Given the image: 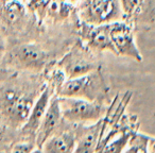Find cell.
<instances>
[{"label": "cell", "mask_w": 155, "mask_h": 153, "mask_svg": "<svg viewBox=\"0 0 155 153\" xmlns=\"http://www.w3.org/2000/svg\"><path fill=\"white\" fill-rule=\"evenodd\" d=\"M37 73L24 72L8 79L0 86V115L13 128H21L26 122L35 100L46 83Z\"/></svg>", "instance_id": "obj_1"}, {"label": "cell", "mask_w": 155, "mask_h": 153, "mask_svg": "<svg viewBox=\"0 0 155 153\" xmlns=\"http://www.w3.org/2000/svg\"><path fill=\"white\" fill-rule=\"evenodd\" d=\"M39 27L25 0H0V30L9 44L33 39L30 34Z\"/></svg>", "instance_id": "obj_2"}, {"label": "cell", "mask_w": 155, "mask_h": 153, "mask_svg": "<svg viewBox=\"0 0 155 153\" xmlns=\"http://www.w3.org/2000/svg\"><path fill=\"white\" fill-rule=\"evenodd\" d=\"M2 62L16 71L39 73L53 63L52 54L34 39L15 42L8 45Z\"/></svg>", "instance_id": "obj_3"}, {"label": "cell", "mask_w": 155, "mask_h": 153, "mask_svg": "<svg viewBox=\"0 0 155 153\" xmlns=\"http://www.w3.org/2000/svg\"><path fill=\"white\" fill-rule=\"evenodd\" d=\"M55 95L58 97L80 98L101 104L110 101L108 87L100 67L84 75L65 80Z\"/></svg>", "instance_id": "obj_4"}, {"label": "cell", "mask_w": 155, "mask_h": 153, "mask_svg": "<svg viewBox=\"0 0 155 153\" xmlns=\"http://www.w3.org/2000/svg\"><path fill=\"white\" fill-rule=\"evenodd\" d=\"M78 19L88 25H110L123 19L120 0H79Z\"/></svg>", "instance_id": "obj_5"}, {"label": "cell", "mask_w": 155, "mask_h": 153, "mask_svg": "<svg viewBox=\"0 0 155 153\" xmlns=\"http://www.w3.org/2000/svg\"><path fill=\"white\" fill-rule=\"evenodd\" d=\"M61 114L64 120L71 123L98 122L106 115L105 104L88 101L80 98L58 97Z\"/></svg>", "instance_id": "obj_6"}, {"label": "cell", "mask_w": 155, "mask_h": 153, "mask_svg": "<svg viewBox=\"0 0 155 153\" xmlns=\"http://www.w3.org/2000/svg\"><path fill=\"white\" fill-rule=\"evenodd\" d=\"M56 67L63 71L66 80L78 78L99 68L96 54L85 47L80 39L56 63Z\"/></svg>", "instance_id": "obj_7"}, {"label": "cell", "mask_w": 155, "mask_h": 153, "mask_svg": "<svg viewBox=\"0 0 155 153\" xmlns=\"http://www.w3.org/2000/svg\"><path fill=\"white\" fill-rule=\"evenodd\" d=\"M110 38L116 55L141 62L142 55L135 39V29L125 20L110 24Z\"/></svg>", "instance_id": "obj_8"}, {"label": "cell", "mask_w": 155, "mask_h": 153, "mask_svg": "<svg viewBox=\"0 0 155 153\" xmlns=\"http://www.w3.org/2000/svg\"><path fill=\"white\" fill-rule=\"evenodd\" d=\"M123 20L137 29L155 28V0H120Z\"/></svg>", "instance_id": "obj_9"}, {"label": "cell", "mask_w": 155, "mask_h": 153, "mask_svg": "<svg viewBox=\"0 0 155 153\" xmlns=\"http://www.w3.org/2000/svg\"><path fill=\"white\" fill-rule=\"evenodd\" d=\"M78 33L83 45L95 54L103 53V52H110L115 54L110 38V25L94 26L79 22Z\"/></svg>", "instance_id": "obj_10"}, {"label": "cell", "mask_w": 155, "mask_h": 153, "mask_svg": "<svg viewBox=\"0 0 155 153\" xmlns=\"http://www.w3.org/2000/svg\"><path fill=\"white\" fill-rule=\"evenodd\" d=\"M54 93H55V91H54L53 87L46 82L45 87L41 91V94L38 95L37 99L35 100L34 104H33L32 108H31L30 114H29L26 122L20 128L21 133L24 135L35 137L39 125H41V120H43L44 116H45L46 112H47L50 101H51L52 97L55 95Z\"/></svg>", "instance_id": "obj_11"}, {"label": "cell", "mask_w": 155, "mask_h": 153, "mask_svg": "<svg viewBox=\"0 0 155 153\" xmlns=\"http://www.w3.org/2000/svg\"><path fill=\"white\" fill-rule=\"evenodd\" d=\"M62 121L63 117L58 105V98L54 95L35 135V145L37 148H41L46 140L58 131Z\"/></svg>", "instance_id": "obj_12"}, {"label": "cell", "mask_w": 155, "mask_h": 153, "mask_svg": "<svg viewBox=\"0 0 155 153\" xmlns=\"http://www.w3.org/2000/svg\"><path fill=\"white\" fill-rule=\"evenodd\" d=\"M102 129V119L91 127H85L77 136L73 153H96Z\"/></svg>", "instance_id": "obj_13"}, {"label": "cell", "mask_w": 155, "mask_h": 153, "mask_svg": "<svg viewBox=\"0 0 155 153\" xmlns=\"http://www.w3.org/2000/svg\"><path fill=\"white\" fill-rule=\"evenodd\" d=\"M77 135L71 131H61L49 137L41 147L44 153H73Z\"/></svg>", "instance_id": "obj_14"}, {"label": "cell", "mask_w": 155, "mask_h": 153, "mask_svg": "<svg viewBox=\"0 0 155 153\" xmlns=\"http://www.w3.org/2000/svg\"><path fill=\"white\" fill-rule=\"evenodd\" d=\"M150 138L136 133L130 141V147L122 153H149L148 144Z\"/></svg>", "instance_id": "obj_15"}, {"label": "cell", "mask_w": 155, "mask_h": 153, "mask_svg": "<svg viewBox=\"0 0 155 153\" xmlns=\"http://www.w3.org/2000/svg\"><path fill=\"white\" fill-rule=\"evenodd\" d=\"M35 148H36L35 142L22 141L14 145V147L11 150V153H31Z\"/></svg>", "instance_id": "obj_16"}, {"label": "cell", "mask_w": 155, "mask_h": 153, "mask_svg": "<svg viewBox=\"0 0 155 153\" xmlns=\"http://www.w3.org/2000/svg\"><path fill=\"white\" fill-rule=\"evenodd\" d=\"M7 48H8L7 37L5 36V34L0 30V61H2L3 56L5 54V51H7Z\"/></svg>", "instance_id": "obj_17"}, {"label": "cell", "mask_w": 155, "mask_h": 153, "mask_svg": "<svg viewBox=\"0 0 155 153\" xmlns=\"http://www.w3.org/2000/svg\"><path fill=\"white\" fill-rule=\"evenodd\" d=\"M148 151H149V153H155V139H153V138L149 139Z\"/></svg>", "instance_id": "obj_18"}, {"label": "cell", "mask_w": 155, "mask_h": 153, "mask_svg": "<svg viewBox=\"0 0 155 153\" xmlns=\"http://www.w3.org/2000/svg\"><path fill=\"white\" fill-rule=\"evenodd\" d=\"M31 153H44V152H43V150H41V148H37V147H36V148H35Z\"/></svg>", "instance_id": "obj_19"}, {"label": "cell", "mask_w": 155, "mask_h": 153, "mask_svg": "<svg viewBox=\"0 0 155 153\" xmlns=\"http://www.w3.org/2000/svg\"><path fill=\"white\" fill-rule=\"evenodd\" d=\"M25 1H27V0H25Z\"/></svg>", "instance_id": "obj_20"}]
</instances>
